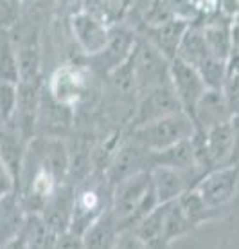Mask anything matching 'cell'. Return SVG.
I'll return each mask as SVG.
<instances>
[{
  "instance_id": "cell-1",
  "label": "cell",
  "mask_w": 239,
  "mask_h": 249,
  "mask_svg": "<svg viewBox=\"0 0 239 249\" xmlns=\"http://www.w3.org/2000/svg\"><path fill=\"white\" fill-rule=\"evenodd\" d=\"M157 206L160 204L151 184V170L126 177L112 188L110 212L123 231L135 228Z\"/></svg>"
},
{
  "instance_id": "cell-2",
  "label": "cell",
  "mask_w": 239,
  "mask_h": 249,
  "mask_svg": "<svg viewBox=\"0 0 239 249\" xmlns=\"http://www.w3.org/2000/svg\"><path fill=\"white\" fill-rule=\"evenodd\" d=\"M194 132H196V124L192 118L184 110H180V112L169 114L166 118L157 119L153 123L129 130V141L153 154V152L175 146L182 141H187L194 136Z\"/></svg>"
},
{
  "instance_id": "cell-3",
  "label": "cell",
  "mask_w": 239,
  "mask_h": 249,
  "mask_svg": "<svg viewBox=\"0 0 239 249\" xmlns=\"http://www.w3.org/2000/svg\"><path fill=\"white\" fill-rule=\"evenodd\" d=\"M112 206V186L104 179L99 181H88L81 184L74 192L72 213H70V226L78 235H85V231L101 218Z\"/></svg>"
},
{
  "instance_id": "cell-4",
  "label": "cell",
  "mask_w": 239,
  "mask_h": 249,
  "mask_svg": "<svg viewBox=\"0 0 239 249\" xmlns=\"http://www.w3.org/2000/svg\"><path fill=\"white\" fill-rule=\"evenodd\" d=\"M131 65L135 72L139 98L153 89L169 83V65L171 62L144 36H137V44L131 53Z\"/></svg>"
},
{
  "instance_id": "cell-5",
  "label": "cell",
  "mask_w": 239,
  "mask_h": 249,
  "mask_svg": "<svg viewBox=\"0 0 239 249\" xmlns=\"http://www.w3.org/2000/svg\"><path fill=\"white\" fill-rule=\"evenodd\" d=\"M90 89V72L78 63H63L49 78L47 94L60 105L72 108L85 101Z\"/></svg>"
},
{
  "instance_id": "cell-6",
  "label": "cell",
  "mask_w": 239,
  "mask_h": 249,
  "mask_svg": "<svg viewBox=\"0 0 239 249\" xmlns=\"http://www.w3.org/2000/svg\"><path fill=\"white\" fill-rule=\"evenodd\" d=\"M194 190L210 210H225L239 192V166H223L208 172L198 181Z\"/></svg>"
},
{
  "instance_id": "cell-7",
  "label": "cell",
  "mask_w": 239,
  "mask_h": 249,
  "mask_svg": "<svg viewBox=\"0 0 239 249\" xmlns=\"http://www.w3.org/2000/svg\"><path fill=\"white\" fill-rule=\"evenodd\" d=\"M182 105L178 101L176 94L171 89L169 83L142 94L137 100V105L133 108V114L129 118V130L144 126L147 123H153L157 119H162L169 114L180 112Z\"/></svg>"
},
{
  "instance_id": "cell-8",
  "label": "cell",
  "mask_w": 239,
  "mask_h": 249,
  "mask_svg": "<svg viewBox=\"0 0 239 249\" xmlns=\"http://www.w3.org/2000/svg\"><path fill=\"white\" fill-rule=\"evenodd\" d=\"M169 85L176 94L182 110L192 118L198 101L207 92V85L203 83L200 72L189 63L175 58L169 65Z\"/></svg>"
},
{
  "instance_id": "cell-9",
  "label": "cell",
  "mask_w": 239,
  "mask_h": 249,
  "mask_svg": "<svg viewBox=\"0 0 239 249\" xmlns=\"http://www.w3.org/2000/svg\"><path fill=\"white\" fill-rule=\"evenodd\" d=\"M203 175L200 170L192 172H180V170L164 168V166H153L151 168V184H153L155 195L159 199V204H167L180 199L185 192H189L196 186Z\"/></svg>"
},
{
  "instance_id": "cell-10",
  "label": "cell",
  "mask_w": 239,
  "mask_h": 249,
  "mask_svg": "<svg viewBox=\"0 0 239 249\" xmlns=\"http://www.w3.org/2000/svg\"><path fill=\"white\" fill-rule=\"evenodd\" d=\"M70 33L76 44L86 56H99L108 44L110 27L101 20L94 18L85 11L78 9L70 15Z\"/></svg>"
},
{
  "instance_id": "cell-11",
  "label": "cell",
  "mask_w": 239,
  "mask_h": 249,
  "mask_svg": "<svg viewBox=\"0 0 239 249\" xmlns=\"http://www.w3.org/2000/svg\"><path fill=\"white\" fill-rule=\"evenodd\" d=\"M189 24L191 20H187L185 17H169L157 24H147L146 33L142 36L146 38L149 44H153L169 62H173L176 58L180 42H182Z\"/></svg>"
},
{
  "instance_id": "cell-12",
  "label": "cell",
  "mask_w": 239,
  "mask_h": 249,
  "mask_svg": "<svg viewBox=\"0 0 239 249\" xmlns=\"http://www.w3.org/2000/svg\"><path fill=\"white\" fill-rule=\"evenodd\" d=\"M40 105H42V92L40 83H18V105L11 123L16 130L24 136L25 141L31 143L34 130L38 126V116H40Z\"/></svg>"
},
{
  "instance_id": "cell-13",
  "label": "cell",
  "mask_w": 239,
  "mask_h": 249,
  "mask_svg": "<svg viewBox=\"0 0 239 249\" xmlns=\"http://www.w3.org/2000/svg\"><path fill=\"white\" fill-rule=\"evenodd\" d=\"M137 44V35L133 31H129L128 27H124L121 24H115L110 27V36H108V44L104 47V51L99 54V60L103 62L104 69L110 74L112 71H115L119 65H123L124 62H128L133 47Z\"/></svg>"
},
{
  "instance_id": "cell-14",
  "label": "cell",
  "mask_w": 239,
  "mask_h": 249,
  "mask_svg": "<svg viewBox=\"0 0 239 249\" xmlns=\"http://www.w3.org/2000/svg\"><path fill=\"white\" fill-rule=\"evenodd\" d=\"M232 118V112L228 108L227 98L223 90H210L203 94V98L198 101L192 121L196 124L198 130H208L216 124L227 123Z\"/></svg>"
},
{
  "instance_id": "cell-15",
  "label": "cell",
  "mask_w": 239,
  "mask_h": 249,
  "mask_svg": "<svg viewBox=\"0 0 239 249\" xmlns=\"http://www.w3.org/2000/svg\"><path fill=\"white\" fill-rule=\"evenodd\" d=\"M153 166H164V168L180 170V172L200 170L196 161V152H194V146H192V137L187 139V141L175 144V146H169L166 150L153 152L151 154V168Z\"/></svg>"
},
{
  "instance_id": "cell-16",
  "label": "cell",
  "mask_w": 239,
  "mask_h": 249,
  "mask_svg": "<svg viewBox=\"0 0 239 249\" xmlns=\"http://www.w3.org/2000/svg\"><path fill=\"white\" fill-rule=\"evenodd\" d=\"M121 233H123V228L113 217V213L108 210L85 231L83 244H85V249H113Z\"/></svg>"
},
{
  "instance_id": "cell-17",
  "label": "cell",
  "mask_w": 239,
  "mask_h": 249,
  "mask_svg": "<svg viewBox=\"0 0 239 249\" xmlns=\"http://www.w3.org/2000/svg\"><path fill=\"white\" fill-rule=\"evenodd\" d=\"M27 220V213L22 208L18 192L7 195L0 200V246L22 233Z\"/></svg>"
},
{
  "instance_id": "cell-18",
  "label": "cell",
  "mask_w": 239,
  "mask_h": 249,
  "mask_svg": "<svg viewBox=\"0 0 239 249\" xmlns=\"http://www.w3.org/2000/svg\"><path fill=\"white\" fill-rule=\"evenodd\" d=\"M164 228H166V204H160L146 218H142L135 228H131V231L146 246V249H166Z\"/></svg>"
},
{
  "instance_id": "cell-19",
  "label": "cell",
  "mask_w": 239,
  "mask_h": 249,
  "mask_svg": "<svg viewBox=\"0 0 239 249\" xmlns=\"http://www.w3.org/2000/svg\"><path fill=\"white\" fill-rule=\"evenodd\" d=\"M36 161L54 175L56 181L60 182V186L65 182L68 170H70V156H68L67 144L63 143L62 139H58L56 136L45 139L42 154L38 156Z\"/></svg>"
},
{
  "instance_id": "cell-20",
  "label": "cell",
  "mask_w": 239,
  "mask_h": 249,
  "mask_svg": "<svg viewBox=\"0 0 239 249\" xmlns=\"http://www.w3.org/2000/svg\"><path fill=\"white\" fill-rule=\"evenodd\" d=\"M210 56H212V54H210V51H208V47H207V42H205V36H203V31H202V25L189 24L184 38H182V42H180L176 58L185 63H189L191 67L198 69L202 63L207 62Z\"/></svg>"
},
{
  "instance_id": "cell-21",
  "label": "cell",
  "mask_w": 239,
  "mask_h": 249,
  "mask_svg": "<svg viewBox=\"0 0 239 249\" xmlns=\"http://www.w3.org/2000/svg\"><path fill=\"white\" fill-rule=\"evenodd\" d=\"M202 31L210 54L218 60L228 62L232 54V22L214 20L202 25Z\"/></svg>"
},
{
  "instance_id": "cell-22",
  "label": "cell",
  "mask_w": 239,
  "mask_h": 249,
  "mask_svg": "<svg viewBox=\"0 0 239 249\" xmlns=\"http://www.w3.org/2000/svg\"><path fill=\"white\" fill-rule=\"evenodd\" d=\"M42 47L34 38L25 40L24 44L16 47V58H18L20 83H40L42 76Z\"/></svg>"
},
{
  "instance_id": "cell-23",
  "label": "cell",
  "mask_w": 239,
  "mask_h": 249,
  "mask_svg": "<svg viewBox=\"0 0 239 249\" xmlns=\"http://www.w3.org/2000/svg\"><path fill=\"white\" fill-rule=\"evenodd\" d=\"M22 235H24L29 249H54L56 237H58L54 231L45 224L42 215H27Z\"/></svg>"
},
{
  "instance_id": "cell-24",
  "label": "cell",
  "mask_w": 239,
  "mask_h": 249,
  "mask_svg": "<svg viewBox=\"0 0 239 249\" xmlns=\"http://www.w3.org/2000/svg\"><path fill=\"white\" fill-rule=\"evenodd\" d=\"M81 11H85L86 15H90L94 18L101 20L103 24H106L108 27L119 24L123 9L115 7L113 4H110L108 0H81Z\"/></svg>"
},
{
  "instance_id": "cell-25",
  "label": "cell",
  "mask_w": 239,
  "mask_h": 249,
  "mask_svg": "<svg viewBox=\"0 0 239 249\" xmlns=\"http://www.w3.org/2000/svg\"><path fill=\"white\" fill-rule=\"evenodd\" d=\"M196 71L200 72L207 89H210V90H223L225 81H227V62L210 56Z\"/></svg>"
},
{
  "instance_id": "cell-26",
  "label": "cell",
  "mask_w": 239,
  "mask_h": 249,
  "mask_svg": "<svg viewBox=\"0 0 239 249\" xmlns=\"http://www.w3.org/2000/svg\"><path fill=\"white\" fill-rule=\"evenodd\" d=\"M0 81L20 83L16 47L9 40H2L0 42Z\"/></svg>"
},
{
  "instance_id": "cell-27",
  "label": "cell",
  "mask_w": 239,
  "mask_h": 249,
  "mask_svg": "<svg viewBox=\"0 0 239 249\" xmlns=\"http://www.w3.org/2000/svg\"><path fill=\"white\" fill-rule=\"evenodd\" d=\"M18 105V83L0 81V126L11 123Z\"/></svg>"
},
{
  "instance_id": "cell-28",
  "label": "cell",
  "mask_w": 239,
  "mask_h": 249,
  "mask_svg": "<svg viewBox=\"0 0 239 249\" xmlns=\"http://www.w3.org/2000/svg\"><path fill=\"white\" fill-rule=\"evenodd\" d=\"M24 0H0V29L7 31L16 24Z\"/></svg>"
},
{
  "instance_id": "cell-29",
  "label": "cell",
  "mask_w": 239,
  "mask_h": 249,
  "mask_svg": "<svg viewBox=\"0 0 239 249\" xmlns=\"http://www.w3.org/2000/svg\"><path fill=\"white\" fill-rule=\"evenodd\" d=\"M54 249H85L83 235H78L72 230L63 231L62 235L56 237Z\"/></svg>"
},
{
  "instance_id": "cell-30",
  "label": "cell",
  "mask_w": 239,
  "mask_h": 249,
  "mask_svg": "<svg viewBox=\"0 0 239 249\" xmlns=\"http://www.w3.org/2000/svg\"><path fill=\"white\" fill-rule=\"evenodd\" d=\"M15 192H18V190H16V184H15V179H13V175L9 174V170H7V166L4 164V161L0 159V200Z\"/></svg>"
},
{
  "instance_id": "cell-31",
  "label": "cell",
  "mask_w": 239,
  "mask_h": 249,
  "mask_svg": "<svg viewBox=\"0 0 239 249\" xmlns=\"http://www.w3.org/2000/svg\"><path fill=\"white\" fill-rule=\"evenodd\" d=\"M113 249H146V246L137 238V235L131 230H126L121 233V237L113 246Z\"/></svg>"
},
{
  "instance_id": "cell-32",
  "label": "cell",
  "mask_w": 239,
  "mask_h": 249,
  "mask_svg": "<svg viewBox=\"0 0 239 249\" xmlns=\"http://www.w3.org/2000/svg\"><path fill=\"white\" fill-rule=\"evenodd\" d=\"M0 249H29L27 248V242H25L24 235L20 233L15 238H11L9 242H6L4 246H0Z\"/></svg>"
},
{
  "instance_id": "cell-33",
  "label": "cell",
  "mask_w": 239,
  "mask_h": 249,
  "mask_svg": "<svg viewBox=\"0 0 239 249\" xmlns=\"http://www.w3.org/2000/svg\"><path fill=\"white\" fill-rule=\"evenodd\" d=\"M108 2H110V4H113L115 7H119V9H123V11H124V7H126V2H128V0H108Z\"/></svg>"
}]
</instances>
